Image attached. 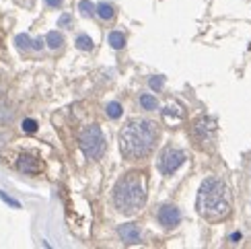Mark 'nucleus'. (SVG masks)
<instances>
[{
    "label": "nucleus",
    "instance_id": "obj_1",
    "mask_svg": "<svg viewBox=\"0 0 251 249\" xmlns=\"http://www.w3.org/2000/svg\"><path fill=\"white\" fill-rule=\"evenodd\" d=\"M196 212L208 223H221L233 212V194L221 177H206L196 196Z\"/></svg>",
    "mask_w": 251,
    "mask_h": 249
},
{
    "label": "nucleus",
    "instance_id": "obj_2",
    "mask_svg": "<svg viewBox=\"0 0 251 249\" xmlns=\"http://www.w3.org/2000/svg\"><path fill=\"white\" fill-rule=\"evenodd\" d=\"M159 128L151 120H130L120 132V152L126 161L144 159L154 150Z\"/></svg>",
    "mask_w": 251,
    "mask_h": 249
},
{
    "label": "nucleus",
    "instance_id": "obj_3",
    "mask_svg": "<svg viewBox=\"0 0 251 249\" xmlns=\"http://www.w3.org/2000/svg\"><path fill=\"white\" fill-rule=\"evenodd\" d=\"M144 202H146V185L142 173L130 171L122 175L116 181V185H113V204H116V208L126 216H132L140 212Z\"/></svg>",
    "mask_w": 251,
    "mask_h": 249
},
{
    "label": "nucleus",
    "instance_id": "obj_4",
    "mask_svg": "<svg viewBox=\"0 0 251 249\" xmlns=\"http://www.w3.org/2000/svg\"><path fill=\"white\" fill-rule=\"evenodd\" d=\"M78 144L87 159H93V161L101 159L103 152H105V136H103V130L97 124H89V126L80 132Z\"/></svg>",
    "mask_w": 251,
    "mask_h": 249
},
{
    "label": "nucleus",
    "instance_id": "obj_5",
    "mask_svg": "<svg viewBox=\"0 0 251 249\" xmlns=\"http://www.w3.org/2000/svg\"><path fill=\"white\" fill-rule=\"evenodd\" d=\"M185 161H187L185 150H181L179 147H173V144H169V147H165L161 150L159 161H156V167H159V171L165 175V177H169V175L177 173V169L183 167Z\"/></svg>",
    "mask_w": 251,
    "mask_h": 249
},
{
    "label": "nucleus",
    "instance_id": "obj_6",
    "mask_svg": "<svg viewBox=\"0 0 251 249\" xmlns=\"http://www.w3.org/2000/svg\"><path fill=\"white\" fill-rule=\"evenodd\" d=\"M216 136V120L210 116H200L192 126V138L196 144H208Z\"/></svg>",
    "mask_w": 251,
    "mask_h": 249
},
{
    "label": "nucleus",
    "instance_id": "obj_7",
    "mask_svg": "<svg viewBox=\"0 0 251 249\" xmlns=\"http://www.w3.org/2000/svg\"><path fill=\"white\" fill-rule=\"evenodd\" d=\"M181 219H183V214L175 204H163L159 212H156V221H159V224L165 231L177 229V226L181 224Z\"/></svg>",
    "mask_w": 251,
    "mask_h": 249
},
{
    "label": "nucleus",
    "instance_id": "obj_8",
    "mask_svg": "<svg viewBox=\"0 0 251 249\" xmlns=\"http://www.w3.org/2000/svg\"><path fill=\"white\" fill-rule=\"evenodd\" d=\"M118 235H120V239H122L126 245L140 243V239H142V233H140V229H138V224H134V223L120 224V226H118Z\"/></svg>",
    "mask_w": 251,
    "mask_h": 249
},
{
    "label": "nucleus",
    "instance_id": "obj_9",
    "mask_svg": "<svg viewBox=\"0 0 251 249\" xmlns=\"http://www.w3.org/2000/svg\"><path fill=\"white\" fill-rule=\"evenodd\" d=\"M17 167H19V171H23L27 175H35V173H39L41 165L33 154H21L19 161H17Z\"/></svg>",
    "mask_w": 251,
    "mask_h": 249
},
{
    "label": "nucleus",
    "instance_id": "obj_10",
    "mask_svg": "<svg viewBox=\"0 0 251 249\" xmlns=\"http://www.w3.org/2000/svg\"><path fill=\"white\" fill-rule=\"evenodd\" d=\"M138 103H140V107L144 111H156L159 109V99H156L154 95H151V93H142V95L138 97Z\"/></svg>",
    "mask_w": 251,
    "mask_h": 249
},
{
    "label": "nucleus",
    "instance_id": "obj_11",
    "mask_svg": "<svg viewBox=\"0 0 251 249\" xmlns=\"http://www.w3.org/2000/svg\"><path fill=\"white\" fill-rule=\"evenodd\" d=\"M107 44L113 48V50H124L126 48V35L122 31H111L107 35Z\"/></svg>",
    "mask_w": 251,
    "mask_h": 249
},
{
    "label": "nucleus",
    "instance_id": "obj_12",
    "mask_svg": "<svg viewBox=\"0 0 251 249\" xmlns=\"http://www.w3.org/2000/svg\"><path fill=\"white\" fill-rule=\"evenodd\" d=\"M97 15L103 21H111L113 17H116V8H113V4H109V2H99L97 4Z\"/></svg>",
    "mask_w": 251,
    "mask_h": 249
},
{
    "label": "nucleus",
    "instance_id": "obj_13",
    "mask_svg": "<svg viewBox=\"0 0 251 249\" xmlns=\"http://www.w3.org/2000/svg\"><path fill=\"white\" fill-rule=\"evenodd\" d=\"M105 113H107V118H109V120H120V118H122V113H124L122 103H120V101H111V103H107Z\"/></svg>",
    "mask_w": 251,
    "mask_h": 249
},
{
    "label": "nucleus",
    "instance_id": "obj_14",
    "mask_svg": "<svg viewBox=\"0 0 251 249\" xmlns=\"http://www.w3.org/2000/svg\"><path fill=\"white\" fill-rule=\"evenodd\" d=\"M46 41H48V48L60 50L62 44H64V37H62V33H58V31H50V33L46 35Z\"/></svg>",
    "mask_w": 251,
    "mask_h": 249
},
{
    "label": "nucleus",
    "instance_id": "obj_15",
    "mask_svg": "<svg viewBox=\"0 0 251 249\" xmlns=\"http://www.w3.org/2000/svg\"><path fill=\"white\" fill-rule=\"evenodd\" d=\"M78 10H80L82 17H93V15H97V6L93 4L91 0H80V2H78Z\"/></svg>",
    "mask_w": 251,
    "mask_h": 249
},
{
    "label": "nucleus",
    "instance_id": "obj_16",
    "mask_svg": "<svg viewBox=\"0 0 251 249\" xmlns=\"http://www.w3.org/2000/svg\"><path fill=\"white\" fill-rule=\"evenodd\" d=\"M76 48L82 50V51H91L93 50V39L87 35V33H80L76 37Z\"/></svg>",
    "mask_w": 251,
    "mask_h": 249
},
{
    "label": "nucleus",
    "instance_id": "obj_17",
    "mask_svg": "<svg viewBox=\"0 0 251 249\" xmlns=\"http://www.w3.org/2000/svg\"><path fill=\"white\" fill-rule=\"evenodd\" d=\"M149 87H151L152 91H161V89L165 87V76H161V75L151 76V78H149Z\"/></svg>",
    "mask_w": 251,
    "mask_h": 249
},
{
    "label": "nucleus",
    "instance_id": "obj_18",
    "mask_svg": "<svg viewBox=\"0 0 251 249\" xmlns=\"http://www.w3.org/2000/svg\"><path fill=\"white\" fill-rule=\"evenodd\" d=\"M15 41H17V46H19L21 50H29V48L33 50V41L29 39V35H27V33H23V35H17V39H15Z\"/></svg>",
    "mask_w": 251,
    "mask_h": 249
},
{
    "label": "nucleus",
    "instance_id": "obj_19",
    "mask_svg": "<svg viewBox=\"0 0 251 249\" xmlns=\"http://www.w3.org/2000/svg\"><path fill=\"white\" fill-rule=\"evenodd\" d=\"M21 128H23V132H27V134H33L37 130V122L27 118V120H23V124H21Z\"/></svg>",
    "mask_w": 251,
    "mask_h": 249
},
{
    "label": "nucleus",
    "instance_id": "obj_20",
    "mask_svg": "<svg viewBox=\"0 0 251 249\" xmlns=\"http://www.w3.org/2000/svg\"><path fill=\"white\" fill-rule=\"evenodd\" d=\"M58 27H64V29H70L72 27V15H62L60 19H58Z\"/></svg>",
    "mask_w": 251,
    "mask_h": 249
},
{
    "label": "nucleus",
    "instance_id": "obj_21",
    "mask_svg": "<svg viewBox=\"0 0 251 249\" xmlns=\"http://www.w3.org/2000/svg\"><path fill=\"white\" fill-rule=\"evenodd\" d=\"M0 200H2V202H6L8 206H13V208H21V204H19L17 200H13V198H10V196H6L2 190H0Z\"/></svg>",
    "mask_w": 251,
    "mask_h": 249
},
{
    "label": "nucleus",
    "instance_id": "obj_22",
    "mask_svg": "<svg viewBox=\"0 0 251 249\" xmlns=\"http://www.w3.org/2000/svg\"><path fill=\"white\" fill-rule=\"evenodd\" d=\"M241 239H243V233L241 231H235V233H231V235H228V241H231V243H241Z\"/></svg>",
    "mask_w": 251,
    "mask_h": 249
},
{
    "label": "nucleus",
    "instance_id": "obj_23",
    "mask_svg": "<svg viewBox=\"0 0 251 249\" xmlns=\"http://www.w3.org/2000/svg\"><path fill=\"white\" fill-rule=\"evenodd\" d=\"M46 4L51 6V8H58V6L62 4V0H46Z\"/></svg>",
    "mask_w": 251,
    "mask_h": 249
},
{
    "label": "nucleus",
    "instance_id": "obj_24",
    "mask_svg": "<svg viewBox=\"0 0 251 249\" xmlns=\"http://www.w3.org/2000/svg\"><path fill=\"white\" fill-rule=\"evenodd\" d=\"M44 48V39H33V50H41Z\"/></svg>",
    "mask_w": 251,
    "mask_h": 249
}]
</instances>
